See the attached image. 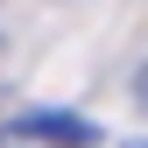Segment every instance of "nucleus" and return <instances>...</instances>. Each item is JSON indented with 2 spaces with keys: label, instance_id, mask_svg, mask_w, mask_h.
<instances>
[{
  "label": "nucleus",
  "instance_id": "nucleus-3",
  "mask_svg": "<svg viewBox=\"0 0 148 148\" xmlns=\"http://www.w3.org/2000/svg\"><path fill=\"white\" fill-rule=\"evenodd\" d=\"M127 148H148V134H141V141H127Z\"/></svg>",
  "mask_w": 148,
  "mask_h": 148
},
{
  "label": "nucleus",
  "instance_id": "nucleus-1",
  "mask_svg": "<svg viewBox=\"0 0 148 148\" xmlns=\"http://www.w3.org/2000/svg\"><path fill=\"white\" fill-rule=\"evenodd\" d=\"M14 134L49 141V148H92V141H99V127H92L85 113H21V120H14Z\"/></svg>",
  "mask_w": 148,
  "mask_h": 148
},
{
  "label": "nucleus",
  "instance_id": "nucleus-2",
  "mask_svg": "<svg viewBox=\"0 0 148 148\" xmlns=\"http://www.w3.org/2000/svg\"><path fill=\"white\" fill-rule=\"evenodd\" d=\"M134 106H141V113H148V64L134 71Z\"/></svg>",
  "mask_w": 148,
  "mask_h": 148
}]
</instances>
